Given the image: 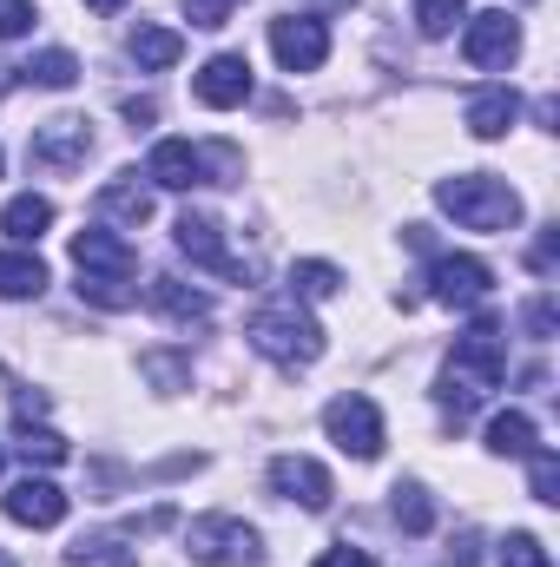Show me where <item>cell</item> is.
Wrapping results in <instances>:
<instances>
[{"label":"cell","mask_w":560,"mask_h":567,"mask_svg":"<svg viewBox=\"0 0 560 567\" xmlns=\"http://www.w3.org/2000/svg\"><path fill=\"white\" fill-rule=\"evenodd\" d=\"M501 377H508V337H501L495 317H475L468 337H455V350H448V363H442V377H435V403H442L448 429L468 423L475 403H481L488 390H501Z\"/></svg>","instance_id":"1"},{"label":"cell","mask_w":560,"mask_h":567,"mask_svg":"<svg viewBox=\"0 0 560 567\" xmlns=\"http://www.w3.org/2000/svg\"><path fill=\"white\" fill-rule=\"evenodd\" d=\"M73 265H80V297L100 310H133L139 303V251L113 231H73Z\"/></svg>","instance_id":"2"},{"label":"cell","mask_w":560,"mask_h":567,"mask_svg":"<svg viewBox=\"0 0 560 567\" xmlns=\"http://www.w3.org/2000/svg\"><path fill=\"white\" fill-rule=\"evenodd\" d=\"M245 337H251V350L258 357H271L278 370H310L317 357H323V330H317V317L283 290V297H265L258 310H251V323H245Z\"/></svg>","instance_id":"3"},{"label":"cell","mask_w":560,"mask_h":567,"mask_svg":"<svg viewBox=\"0 0 560 567\" xmlns=\"http://www.w3.org/2000/svg\"><path fill=\"white\" fill-rule=\"evenodd\" d=\"M435 205L462 225V231H515L521 225V192L495 172H455L435 185Z\"/></svg>","instance_id":"4"},{"label":"cell","mask_w":560,"mask_h":567,"mask_svg":"<svg viewBox=\"0 0 560 567\" xmlns=\"http://www.w3.org/2000/svg\"><path fill=\"white\" fill-rule=\"evenodd\" d=\"M145 178L165 192H191V185H238L245 178V152L238 145H191V140H158L145 158Z\"/></svg>","instance_id":"5"},{"label":"cell","mask_w":560,"mask_h":567,"mask_svg":"<svg viewBox=\"0 0 560 567\" xmlns=\"http://www.w3.org/2000/svg\"><path fill=\"white\" fill-rule=\"evenodd\" d=\"M185 555L198 567H258L265 561V542H258V528L238 522V515H198V522L185 528Z\"/></svg>","instance_id":"6"},{"label":"cell","mask_w":560,"mask_h":567,"mask_svg":"<svg viewBox=\"0 0 560 567\" xmlns=\"http://www.w3.org/2000/svg\"><path fill=\"white\" fill-rule=\"evenodd\" d=\"M428 297L442 310H481L495 297V271L481 258H468V251H448V258L428 265Z\"/></svg>","instance_id":"7"},{"label":"cell","mask_w":560,"mask_h":567,"mask_svg":"<svg viewBox=\"0 0 560 567\" xmlns=\"http://www.w3.org/2000/svg\"><path fill=\"white\" fill-rule=\"evenodd\" d=\"M86 158H93V120H73V113L33 126V140H27V165H40V172H80Z\"/></svg>","instance_id":"8"},{"label":"cell","mask_w":560,"mask_h":567,"mask_svg":"<svg viewBox=\"0 0 560 567\" xmlns=\"http://www.w3.org/2000/svg\"><path fill=\"white\" fill-rule=\"evenodd\" d=\"M323 429H330V442H336L343 455H356V462H376V455H383V410H376L370 396H336V403L323 410Z\"/></svg>","instance_id":"9"},{"label":"cell","mask_w":560,"mask_h":567,"mask_svg":"<svg viewBox=\"0 0 560 567\" xmlns=\"http://www.w3.org/2000/svg\"><path fill=\"white\" fill-rule=\"evenodd\" d=\"M172 238H178V251H185L191 265H205V271H218V278H238V284L251 278V265L225 251V225H218L211 212H178Z\"/></svg>","instance_id":"10"},{"label":"cell","mask_w":560,"mask_h":567,"mask_svg":"<svg viewBox=\"0 0 560 567\" xmlns=\"http://www.w3.org/2000/svg\"><path fill=\"white\" fill-rule=\"evenodd\" d=\"M462 53H468V66H481V73H501V66L521 53V20H515L508 7H488V13H475V20H468V33H462Z\"/></svg>","instance_id":"11"},{"label":"cell","mask_w":560,"mask_h":567,"mask_svg":"<svg viewBox=\"0 0 560 567\" xmlns=\"http://www.w3.org/2000/svg\"><path fill=\"white\" fill-rule=\"evenodd\" d=\"M271 53H278L283 73H317L330 60V33H323V20L283 13V20H271Z\"/></svg>","instance_id":"12"},{"label":"cell","mask_w":560,"mask_h":567,"mask_svg":"<svg viewBox=\"0 0 560 567\" xmlns=\"http://www.w3.org/2000/svg\"><path fill=\"white\" fill-rule=\"evenodd\" d=\"M271 488H278L283 502L310 508V515H323V508H330V495H336L330 468H323V462H310V455H278V462H271Z\"/></svg>","instance_id":"13"},{"label":"cell","mask_w":560,"mask_h":567,"mask_svg":"<svg viewBox=\"0 0 560 567\" xmlns=\"http://www.w3.org/2000/svg\"><path fill=\"white\" fill-rule=\"evenodd\" d=\"M191 93H198V106H245L251 100V60L245 53H211L205 66H198V80H191Z\"/></svg>","instance_id":"14"},{"label":"cell","mask_w":560,"mask_h":567,"mask_svg":"<svg viewBox=\"0 0 560 567\" xmlns=\"http://www.w3.org/2000/svg\"><path fill=\"white\" fill-rule=\"evenodd\" d=\"M7 522H20V528H60L66 522V488L46 482V475H20L7 488Z\"/></svg>","instance_id":"15"},{"label":"cell","mask_w":560,"mask_h":567,"mask_svg":"<svg viewBox=\"0 0 560 567\" xmlns=\"http://www.w3.org/2000/svg\"><path fill=\"white\" fill-rule=\"evenodd\" d=\"M145 303H152L158 317H172V323H205V317H211V297L185 278H152L145 284Z\"/></svg>","instance_id":"16"},{"label":"cell","mask_w":560,"mask_h":567,"mask_svg":"<svg viewBox=\"0 0 560 567\" xmlns=\"http://www.w3.org/2000/svg\"><path fill=\"white\" fill-rule=\"evenodd\" d=\"M100 212L139 231L145 218H152V185H145L139 172H120V178H106V185H100Z\"/></svg>","instance_id":"17"},{"label":"cell","mask_w":560,"mask_h":567,"mask_svg":"<svg viewBox=\"0 0 560 567\" xmlns=\"http://www.w3.org/2000/svg\"><path fill=\"white\" fill-rule=\"evenodd\" d=\"M515 120H521L515 86H488V93H475V100H468V133H475V140H501Z\"/></svg>","instance_id":"18"},{"label":"cell","mask_w":560,"mask_h":567,"mask_svg":"<svg viewBox=\"0 0 560 567\" xmlns=\"http://www.w3.org/2000/svg\"><path fill=\"white\" fill-rule=\"evenodd\" d=\"M13 449H20V462H27V468H33V462H40V468H60V462L73 455V442H66L60 429L33 423V416H20V423H13Z\"/></svg>","instance_id":"19"},{"label":"cell","mask_w":560,"mask_h":567,"mask_svg":"<svg viewBox=\"0 0 560 567\" xmlns=\"http://www.w3.org/2000/svg\"><path fill=\"white\" fill-rule=\"evenodd\" d=\"M46 225H53V198H40V192H20V198H7V212H0V231H7L13 245H33Z\"/></svg>","instance_id":"20"},{"label":"cell","mask_w":560,"mask_h":567,"mask_svg":"<svg viewBox=\"0 0 560 567\" xmlns=\"http://www.w3.org/2000/svg\"><path fill=\"white\" fill-rule=\"evenodd\" d=\"M46 290V265L40 251H0V297L20 303V297H40Z\"/></svg>","instance_id":"21"},{"label":"cell","mask_w":560,"mask_h":567,"mask_svg":"<svg viewBox=\"0 0 560 567\" xmlns=\"http://www.w3.org/2000/svg\"><path fill=\"white\" fill-rule=\"evenodd\" d=\"M66 561L73 567H139V548H126V535H80L73 548H66Z\"/></svg>","instance_id":"22"},{"label":"cell","mask_w":560,"mask_h":567,"mask_svg":"<svg viewBox=\"0 0 560 567\" xmlns=\"http://www.w3.org/2000/svg\"><path fill=\"white\" fill-rule=\"evenodd\" d=\"M20 80H27V86H46V93H66V86L80 80V60H73L66 47H46V53H33V60L20 66Z\"/></svg>","instance_id":"23"},{"label":"cell","mask_w":560,"mask_h":567,"mask_svg":"<svg viewBox=\"0 0 560 567\" xmlns=\"http://www.w3.org/2000/svg\"><path fill=\"white\" fill-rule=\"evenodd\" d=\"M390 495H396V502H390V515H396V528H403V535H428V528H435V495H428L422 482H396Z\"/></svg>","instance_id":"24"},{"label":"cell","mask_w":560,"mask_h":567,"mask_svg":"<svg viewBox=\"0 0 560 567\" xmlns=\"http://www.w3.org/2000/svg\"><path fill=\"white\" fill-rule=\"evenodd\" d=\"M178 53H185V40H178L172 27H139V33H133V60H139L145 73H165V66H178Z\"/></svg>","instance_id":"25"},{"label":"cell","mask_w":560,"mask_h":567,"mask_svg":"<svg viewBox=\"0 0 560 567\" xmlns=\"http://www.w3.org/2000/svg\"><path fill=\"white\" fill-rule=\"evenodd\" d=\"M336 290H343V271H336V265H323V258L290 265V297H297V303H310V297H336Z\"/></svg>","instance_id":"26"},{"label":"cell","mask_w":560,"mask_h":567,"mask_svg":"<svg viewBox=\"0 0 560 567\" xmlns=\"http://www.w3.org/2000/svg\"><path fill=\"white\" fill-rule=\"evenodd\" d=\"M488 449H495V455H528V449H535V423H528L521 410H501V416L488 423Z\"/></svg>","instance_id":"27"},{"label":"cell","mask_w":560,"mask_h":567,"mask_svg":"<svg viewBox=\"0 0 560 567\" xmlns=\"http://www.w3.org/2000/svg\"><path fill=\"white\" fill-rule=\"evenodd\" d=\"M139 370L165 390V396H178V390H191V357H172V350H145Z\"/></svg>","instance_id":"28"},{"label":"cell","mask_w":560,"mask_h":567,"mask_svg":"<svg viewBox=\"0 0 560 567\" xmlns=\"http://www.w3.org/2000/svg\"><path fill=\"white\" fill-rule=\"evenodd\" d=\"M528 462H535V468H528V488H535V502H548V508H554V502H560V455L535 442V449H528Z\"/></svg>","instance_id":"29"},{"label":"cell","mask_w":560,"mask_h":567,"mask_svg":"<svg viewBox=\"0 0 560 567\" xmlns=\"http://www.w3.org/2000/svg\"><path fill=\"white\" fill-rule=\"evenodd\" d=\"M468 13V0H416V27L422 40H442V33H455V20Z\"/></svg>","instance_id":"30"},{"label":"cell","mask_w":560,"mask_h":567,"mask_svg":"<svg viewBox=\"0 0 560 567\" xmlns=\"http://www.w3.org/2000/svg\"><path fill=\"white\" fill-rule=\"evenodd\" d=\"M495 561H501V567H554V561H548V548H541V535H508Z\"/></svg>","instance_id":"31"},{"label":"cell","mask_w":560,"mask_h":567,"mask_svg":"<svg viewBox=\"0 0 560 567\" xmlns=\"http://www.w3.org/2000/svg\"><path fill=\"white\" fill-rule=\"evenodd\" d=\"M521 323H528V337H535V343H548V337L560 330V310H554V297H535Z\"/></svg>","instance_id":"32"},{"label":"cell","mask_w":560,"mask_h":567,"mask_svg":"<svg viewBox=\"0 0 560 567\" xmlns=\"http://www.w3.org/2000/svg\"><path fill=\"white\" fill-rule=\"evenodd\" d=\"M554 258H560V231L548 225V231L535 238V251H528V271H535V278H554Z\"/></svg>","instance_id":"33"},{"label":"cell","mask_w":560,"mask_h":567,"mask_svg":"<svg viewBox=\"0 0 560 567\" xmlns=\"http://www.w3.org/2000/svg\"><path fill=\"white\" fill-rule=\"evenodd\" d=\"M33 27V0H0V40H20Z\"/></svg>","instance_id":"34"},{"label":"cell","mask_w":560,"mask_h":567,"mask_svg":"<svg viewBox=\"0 0 560 567\" xmlns=\"http://www.w3.org/2000/svg\"><path fill=\"white\" fill-rule=\"evenodd\" d=\"M191 13V27H225L231 20V0H178Z\"/></svg>","instance_id":"35"},{"label":"cell","mask_w":560,"mask_h":567,"mask_svg":"<svg viewBox=\"0 0 560 567\" xmlns=\"http://www.w3.org/2000/svg\"><path fill=\"white\" fill-rule=\"evenodd\" d=\"M317 567H376V561H370L363 548H350V542H343V548H323V555H317Z\"/></svg>","instance_id":"36"},{"label":"cell","mask_w":560,"mask_h":567,"mask_svg":"<svg viewBox=\"0 0 560 567\" xmlns=\"http://www.w3.org/2000/svg\"><path fill=\"white\" fill-rule=\"evenodd\" d=\"M120 113H126V120H133V126H152V120H158V100H126V106H120Z\"/></svg>","instance_id":"37"},{"label":"cell","mask_w":560,"mask_h":567,"mask_svg":"<svg viewBox=\"0 0 560 567\" xmlns=\"http://www.w3.org/2000/svg\"><path fill=\"white\" fill-rule=\"evenodd\" d=\"M86 7H93V13H120L126 0H86Z\"/></svg>","instance_id":"38"},{"label":"cell","mask_w":560,"mask_h":567,"mask_svg":"<svg viewBox=\"0 0 560 567\" xmlns=\"http://www.w3.org/2000/svg\"><path fill=\"white\" fill-rule=\"evenodd\" d=\"M7 93H13V73H7V66H0V100H7Z\"/></svg>","instance_id":"39"},{"label":"cell","mask_w":560,"mask_h":567,"mask_svg":"<svg viewBox=\"0 0 560 567\" xmlns=\"http://www.w3.org/2000/svg\"><path fill=\"white\" fill-rule=\"evenodd\" d=\"M317 7H350V0H317Z\"/></svg>","instance_id":"40"},{"label":"cell","mask_w":560,"mask_h":567,"mask_svg":"<svg viewBox=\"0 0 560 567\" xmlns=\"http://www.w3.org/2000/svg\"><path fill=\"white\" fill-rule=\"evenodd\" d=\"M0 567H13V561H7V555H0Z\"/></svg>","instance_id":"41"},{"label":"cell","mask_w":560,"mask_h":567,"mask_svg":"<svg viewBox=\"0 0 560 567\" xmlns=\"http://www.w3.org/2000/svg\"><path fill=\"white\" fill-rule=\"evenodd\" d=\"M0 462H7V455H0Z\"/></svg>","instance_id":"42"}]
</instances>
